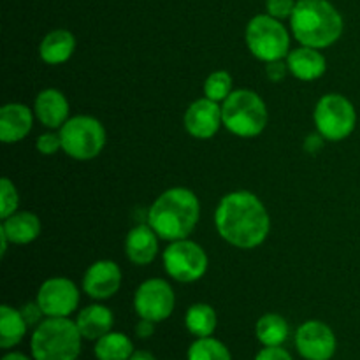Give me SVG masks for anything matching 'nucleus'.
I'll list each match as a JSON object with an SVG mask.
<instances>
[{"label":"nucleus","mask_w":360,"mask_h":360,"mask_svg":"<svg viewBox=\"0 0 360 360\" xmlns=\"http://www.w3.org/2000/svg\"><path fill=\"white\" fill-rule=\"evenodd\" d=\"M214 225L221 239L241 250L262 245L271 231L266 206L255 193L236 190L227 193L214 211Z\"/></svg>","instance_id":"nucleus-1"},{"label":"nucleus","mask_w":360,"mask_h":360,"mask_svg":"<svg viewBox=\"0 0 360 360\" xmlns=\"http://www.w3.org/2000/svg\"><path fill=\"white\" fill-rule=\"evenodd\" d=\"M200 217V202L195 193L183 186L165 190L150 206L146 221L164 241L186 239Z\"/></svg>","instance_id":"nucleus-2"},{"label":"nucleus","mask_w":360,"mask_h":360,"mask_svg":"<svg viewBox=\"0 0 360 360\" xmlns=\"http://www.w3.org/2000/svg\"><path fill=\"white\" fill-rule=\"evenodd\" d=\"M292 34L302 46L329 48L343 34V16L327 0H299L290 16Z\"/></svg>","instance_id":"nucleus-3"},{"label":"nucleus","mask_w":360,"mask_h":360,"mask_svg":"<svg viewBox=\"0 0 360 360\" xmlns=\"http://www.w3.org/2000/svg\"><path fill=\"white\" fill-rule=\"evenodd\" d=\"M81 336L76 322L67 319L46 316L30 340L34 360H77L81 354Z\"/></svg>","instance_id":"nucleus-4"},{"label":"nucleus","mask_w":360,"mask_h":360,"mask_svg":"<svg viewBox=\"0 0 360 360\" xmlns=\"http://www.w3.org/2000/svg\"><path fill=\"white\" fill-rule=\"evenodd\" d=\"M225 129L238 137H257L267 127V105L252 90H234L221 105Z\"/></svg>","instance_id":"nucleus-5"},{"label":"nucleus","mask_w":360,"mask_h":360,"mask_svg":"<svg viewBox=\"0 0 360 360\" xmlns=\"http://www.w3.org/2000/svg\"><path fill=\"white\" fill-rule=\"evenodd\" d=\"M58 134L62 150L76 160H91L105 146V129L94 116H72L63 123Z\"/></svg>","instance_id":"nucleus-6"},{"label":"nucleus","mask_w":360,"mask_h":360,"mask_svg":"<svg viewBox=\"0 0 360 360\" xmlns=\"http://www.w3.org/2000/svg\"><path fill=\"white\" fill-rule=\"evenodd\" d=\"M246 44L255 58L266 63L274 62L288 56L290 35L280 20L269 14H259L246 27Z\"/></svg>","instance_id":"nucleus-7"},{"label":"nucleus","mask_w":360,"mask_h":360,"mask_svg":"<svg viewBox=\"0 0 360 360\" xmlns=\"http://www.w3.org/2000/svg\"><path fill=\"white\" fill-rule=\"evenodd\" d=\"M313 118L319 134L327 141L347 139L357 125V112L354 104L340 94L323 95L316 102Z\"/></svg>","instance_id":"nucleus-8"},{"label":"nucleus","mask_w":360,"mask_h":360,"mask_svg":"<svg viewBox=\"0 0 360 360\" xmlns=\"http://www.w3.org/2000/svg\"><path fill=\"white\" fill-rule=\"evenodd\" d=\"M164 269L172 280L179 283H193L200 280L207 271V255L202 246L190 239H179L172 241L165 248Z\"/></svg>","instance_id":"nucleus-9"},{"label":"nucleus","mask_w":360,"mask_h":360,"mask_svg":"<svg viewBox=\"0 0 360 360\" xmlns=\"http://www.w3.org/2000/svg\"><path fill=\"white\" fill-rule=\"evenodd\" d=\"M176 295L171 285L162 278H151L137 287L134 295V309L137 316L158 323L172 315Z\"/></svg>","instance_id":"nucleus-10"},{"label":"nucleus","mask_w":360,"mask_h":360,"mask_svg":"<svg viewBox=\"0 0 360 360\" xmlns=\"http://www.w3.org/2000/svg\"><path fill=\"white\" fill-rule=\"evenodd\" d=\"M35 301L41 306L44 316L67 319L79 306V290L67 278H49L41 285Z\"/></svg>","instance_id":"nucleus-11"},{"label":"nucleus","mask_w":360,"mask_h":360,"mask_svg":"<svg viewBox=\"0 0 360 360\" xmlns=\"http://www.w3.org/2000/svg\"><path fill=\"white\" fill-rule=\"evenodd\" d=\"M295 348L304 360H330L338 350L336 334L327 323L308 320L295 333Z\"/></svg>","instance_id":"nucleus-12"},{"label":"nucleus","mask_w":360,"mask_h":360,"mask_svg":"<svg viewBox=\"0 0 360 360\" xmlns=\"http://www.w3.org/2000/svg\"><path fill=\"white\" fill-rule=\"evenodd\" d=\"M185 129L195 139H211L224 125L221 105L211 98H197L185 112Z\"/></svg>","instance_id":"nucleus-13"},{"label":"nucleus","mask_w":360,"mask_h":360,"mask_svg":"<svg viewBox=\"0 0 360 360\" xmlns=\"http://www.w3.org/2000/svg\"><path fill=\"white\" fill-rule=\"evenodd\" d=\"M122 287V269L112 260H97L83 276V290L88 297L104 301L112 297Z\"/></svg>","instance_id":"nucleus-14"},{"label":"nucleus","mask_w":360,"mask_h":360,"mask_svg":"<svg viewBox=\"0 0 360 360\" xmlns=\"http://www.w3.org/2000/svg\"><path fill=\"white\" fill-rule=\"evenodd\" d=\"M34 115L25 104L11 102L0 109V141L6 144L20 143L30 134Z\"/></svg>","instance_id":"nucleus-15"},{"label":"nucleus","mask_w":360,"mask_h":360,"mask_svg":"<svg viewBox=\"0 0 360 360\" xmlns=\"http://www.w3.org/2000/svg\"><path fill=\"white\" fill-rule=\"evenodd\" d=\"M158 253V236L148 224H139L127 234L125 255L136 266H148Z\"/></svg>","instance_id":"nucleus-16"},{"label":"nucleus","mask_w":360,"mask_h":360,"mask_svg":"<svg viewBox=\"0 0 360 360\" xmlns=\"http://www.w3.org/2000/svg\"><path fill=\"white\" fill-rule=\"evenodd\" d=\"M34 112L39 122L48 129H62L63 123L69 120V101L60 90L48 88L35 98Z\"/></svg>","instance_id":"nucleus-17"},{"label":"nucleus","mask_w":360,"mask_h":360,"mask_svg":"<svg viewBox=\"0 0 360 360\" xmlns=\"http://www.w3.org/2000/svg\"><path fill=\"white\" fill-rule=\"evenodd\" d=\"M287 65L292 76L301 81H315L323 76L327 69L326 56L316 48L302 46L288 53Z\"/></svg>","instance_id":"nucleus-18"},{"label":"nucleus","mask_w":360,"mask_h":360,"mask_svg":"<svg viewBox=\"0 0 360 360\" xmlns=\"http://www.w3.org/2000/svg\"><path fill=\"white\" fill-rule=\"evenodd\" d=\"M112 323H115V315L108 306L102 304L86 306L84 309H81L76 319V326L81 336L88 341H97L111 333Z\"/></svg>","instance_id":"nucleus-19"},{"label":"nucleus","mask_w":360,"mask_h":360,"mask_svg":"<svg viewBox=\"0 0 360 360\" xmlns=\"http://www.w3.org/2000/svg\"><path fill=\"white\" fill-rule=\"evenodd\" d=\"M13 245H28L41 236V220L30 211H16L0 225Z\"/></svg>","instance_id":"nucleus-20"},{"label":"nucleus","mask_w":360,"mask_h":360,"mask_svg":"<svg viewBox=\"0 0 360 360\" xmlns=\"http://www.w3.org/2000/svg\"><path fill=\"white\" fill-rule=\"evenodd\" d=\"M74 49H76V37L69 30L58 28V30L49 32L42 39L39 46V56L48 65H60L72 56Z\"/></svg>","instance_id":"nucleus-21"},{"label":"nucleus","mask_w":360,"mask_h":360,"mask_svg":"<svg viewBox=\"0 0 360 360\" xmlns=\"http://www.w3.org/2000/svg\"><path fill=\"white\" fill-rule=\"evenodd\" d=\"M28 323L25 322L20 309L11 308L9 304H4L0 308V348L11 350L16 345L23 341L27 334Z\"/></svg>","instance_id":"nucleus-22"},{"label":"nucleus","mask_w":360,"mask_h":360,"mask_svg":"<svg viewBox=\"0 0 360 360\" xmlns=\"http://www.w3.org/2000/svg\"><path fill=\"white\" fill-rule=\"evenodd\" d=\"M255 334L257 340L262 343V347H281L288 340L290 327H288V322L281 315L266 313L257 322Z\"/></svg>","instance_id":"nucleus-23"},{"label":"nucleus","mask_w":360,"mask_h":360,"mask_svg":"<svg viewBox=\"0 0 360 360\" xmlns=\"http://www.w3.org/2000/svg\"><path fill=\"white\" fill-rule=\"evenodd\" d=\"M134 345L123 333H108L95 341L94 354L97 360H130L134 354Z\"/></svg>","instance_id":"nucleus-24"},{"label":"nucleus","mask_w":360,"mask_h":360,"mask_svg":"<svg viewBox=\"0 0 360 360\" xmlns=\"http://www.w3.org/2000/svg\"><path fill=\"white\" fill-rule=\"evenodd\" d=\"M217 311L206 302H197L186 309L185 326L193 338L213 336V333L217 330Z\"/></svg>","instance_id":"nucleus-25"},{"label":"nucleus","mask_w":360,"mask_h":360,"mask_svg":"<svg viewBox=\"0 0 360 360\" xmlns=\"http://www.w3.org/2000/svg\"><path fill=\"white\" fill-rule=\"evenodd\" d=\"M186 360H232L231 350L213 336L195 338L188 348Z\"/></svg>","instance_id":"nucleus-26"},{"label":"nucleus","mask_w":360,"mask_h":360,"mask_svg":"<svg viewBox=\"0 0 360 360\" xmlns=\"http://www.w3.org/2000/svg\"><path fill=\"white\" fill-rule=\"evenodd\" d=\"M232 91V76L227 70L211 72L204 81V95L214 102H224Z\"/></svg>","instance_id":"nucleus-27"},{"label":"nucleus","mask_w":360,"mask_h":360,"mask_svg":"<svg viewBox=\"0 0 360 360\" xmlns=\"http://www.w3.org/2000/svg\"><path fill=\"white\" fill-rule=\"evenodd\" d=\"M20 206V193L9 178H2L0 181V218L6 220L14 214Z\"/></svg>","instance_id":"nucleus-28"},{"label":"nucleus","mask_w":360,"mask_h":360,"mask_svg":"<svg viewBox=\"0 0 360 360\" xmlns=\"http://www.w3.org/2000/svg\"><path fill=\"white\" fill-rule=\"evenodd\" d=\"M295 4H297L295 0H266V9L267 14L276 18V20H285V18L290 20Z\"/></svg>","instance_id":"nucleus-29"},{"label":"nucleus","mask_w":360,"mask_h":360,"mask_svg":"<svg viewBox=\"0 0 360 360\" xmlns=\"http://www.w3.org/2000/svg\"><path fill=\"white\" fill-rule=\"evenodd\" d=\"M35 148L41 155H55L56 151L62 150V139H60V134H42L35 141Z\"/></svg>","instance_id":"nucleus-30"},{"label":"nucleus","mask_w":360,"mask_h":360,"mask_svg":"<svg viewBox=\"0 0 360 360\" xmlns=\"http://www.w3.org/2000/svg\"><path fill=\"white\" fill-rule=\"evenodd\" d=\"M288 72H290V70H288L287 62H283V60H274V62L266 63V74L273 83H280V81H283Z\"/></svg>","instance_id":"nucleus-31"},{"label":"nucleus","mask_w":360,"mask_h":360,"mask_svg":"<svg viewBox=\"0 0 360 360\" xmlns=\"http://www.w3.org/2000/svg\"><path fill=\"white\" fill-rule=\"evenodd\" d=\"M20 311H21V315H23L25 322L28 323V327H32V326L37 327L39 323L42 322V316H44V313H42L41 306L37 304V301L28 302V304H25Z\"/></svg>","instance_id":"nucleus-32"},{"label":"nucleus","mask_w":360,"mask_h":360,"mask_svg":"<svg viewBox=\"0 0 360 360\" xmlns=\"http://www.w3.org/2000/svg\"><path fill=\"white\" fill-rule=\"evenodd\" d=\"M255 360H294L285 348L281 347H264L257 354Z\"/></svg>","instance_id":"nucleus-33"},{"label":"nucleus","mask_w":360,"mask_h":360,"mask_svg":"<svg viewBox=\"0 0 360 360\" xmlns=\"http://www.w3.org/2000/svg\"><path fill=\"white\" fill-rule=\"evenodd\" d=\"M153 334H155V322H151V320H144V319H141L139 322H137L136 336L139 338V340H148V338H151Z\"/></svg>","instance_id":"nucleus-34"},{"label":"nucleus","mask_w":360,"mask_h":360,"mask_svg":"<svg viewBox=\"0 0 360 360\" xmlns=\"http://www.w3.org/2000/svg\"><path fill=\"white\" fill-rule=\"evenodd\" d=\"M322 139L323 137L320 136H308V139H306V143H304V148H306V151H311V153H315L316 150H319L320 148V144H322Z\"/></svg>","instance_id":"nucleus-35"},{"label":"nucleus","mask_w":360,"mask_h":360,"mask_svg":"<svg viewBox=\"0 0 360 360\" xmlns=\"http://www.w3.org/2000/svg\"><path fill=\"white\" fill-rule=\"evenodd\" d=\"M130 360H157V357L148 350H136L132 354V357H130Z\"/></svg>","instance_id":"nucleus-36"},{"label":"nucleus","mask_w":360,"mask_h":360,"mask_svg":"<svg viewBox=\"0 0 360 360\" xmlns=\"http://www.w3.org/2000/svg\"><path fill=\"white\" fill-rule=\"evenodd\" d=\"M2 360H30V359H28L25 354H21V352H9V354L4 355Z\"/></svg>","instance_id":"nucleus-37"}]
</instances>
